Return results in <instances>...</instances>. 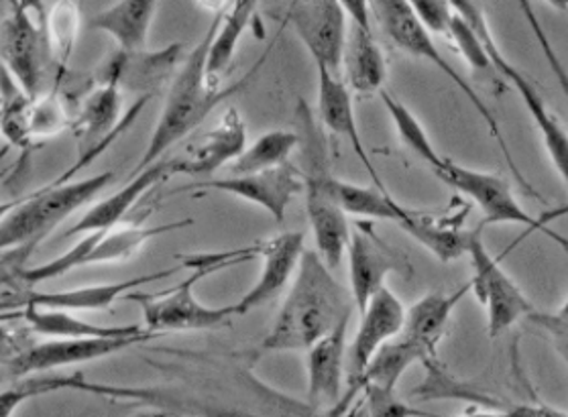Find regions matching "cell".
Segmentation results:
<instances>
[{
	"mask_svg": "<svg viewBox=\"0 0 568 417\" xmlns=\"http://www.w3.org/2000/svg\"><path fill=\"white\" fill-rule=\"evenodd\" d=\"M453 417H531V405H509L506 409H485V411H469L463 416Z\"/></svg>",
	"mask_w": 568,
	"mask_h": 417,
	"instance_id": "obj_45",
	"label": "cell"
},
{
	"mask_svg": "<svg viewBox=\"0 0 568 417\" xmlns=\"http://www.w3.org/2000/svg\"><path fill=\"white\" fill-rule=\"evenodd\" d=\"M180 192H216V194L241 197L248 204H255L265 210L273 221L282 224L292 200L302 192V177L296 165L287 161L284 165L267 172L233 175L223 180L214 177V180L184 185V187H178L173 194H180Z\"/></svg>",
	"mask_w": 568,
	"mask_h": 417,
	"instance_id": "obj_16",
	"label": "cell"
},
{
	"mask_svg": "<svg viewBox=\"0 0 568 417\" xmlns=\"http://www.w3.org/2000/svg\"><path fill=\"white\" fill-rule=\"evenodd\" d=\"M348 257V292L357 314L369 306L373 295L385 287L389 273H409L406 258L385 243L369 222L358 221L351 226V238L346 246Z\"/></svg>",
	"mask_w": 568,
	"mask_h": 417,
	"instance_id": "obj_15",
	"label": "cell"
},
{
	"mask_svg": "<svg viewBox=\"0 0 568 417\" xmlns=\"http://www.w3.org/2000/svg\"><path fill=\"white\" fill-rule=\"evenodd\" d=\"M346 21L348 17L338 0H292L285 11V23L296 31L316 68L336 75L343 72Z\"/></svg>",
	"mask_w": 568,
	"mask_h": 417,
	"instance_id": "obj_13",
	"label": "cell"
},
{
	"mask_svg": "<svg viewBox=\"0 0 568 417\" xmlns=\"http://www.w3.org/2000/svg\"><path fill=\"white\" fill-rule=\"evenodd\" d=\"M21 304H17V302H0V312H7V309H13V307H19Z\"/></svg>",
	"mask_w": 568,
	"mask_h": 417,
	"instance_id": "obj_51",
	"label": "cell"
},
{
	"mask_svg": "<svg viewBox=\"0 0 568 417\" xmlns=\"http://www.w3.org/2000/svg\"><path fill=\"white\" fill-rule=\"evenodd\" d=\"M338 194H341V204L346 216H361L365 221L392 222L397 226L408 214L409 208L402 206L389 192H384L375 185L365 187V185L348 184L341 180Z\"/></svg>",
	"mask_w": 568,
	"mask_h": 417,
	"instance_id": "obj_32",
	"label": "cell"
},
{
	"mask_svg": "<svg viewBox=\"0 0 568 417\" xmlns=\"http://www.w3.org/2000/svg\"><path fill=\"white\" fill-rule=\"evenodd\" d=\"M182 51V43L165 45L160 51L119 50L100 68L99 80H114L121 90L143 92V96H151L153 90H160L172 78Z\"/></svg>",
	"mask_w": 568,
	"mask_h": 417,
	"instance_id": "obj_21",
	"label": "cell"
},
{
	"mask_svg": "<svg viewBox=\"0 0 568 417\" xmlns=\"http://www.w3.org/2000/svg\"><path fill=\"white\" fill-rule=\"evenodd\" d=\"M406 2L433 35L434 33L446 35L448 26L453 21V14H455L448 0H406Z\"/></svg>",
	"mask_w": 568,
	"mask_h": 417,
	"instance_id": "obj_42",
	"label": "cell"
},
{
	"mask_svg": "<svg viewBox=\"0 0 568 417\" xmlns=\"http://www.w3.org/2000/svg\"><path fill=\"white\" fill-rule=\"evenodd\" d=\"M446 35L453 39V43L457 45L460 55L467 60L473 70H477V72H494L491 62H489V55H487V51L483 48L481 39L457 13L453 14V21L448 26Z\"/></svg>",
	"mask_w": 568,
	"mask_h": 417,
	"instance_id": "obj_39",
	"label": "cell"
},
{
	"mask_svg": "<svg viewBox=\"0 0 568 417\" xmlns=\"http://www.w3.org/2000/svg\"><path fill=\"white\" fill-rule=\"evenodd\" d=\"M226 2H229V0H196V4H199L202 11L212 13L214 17H216V14L224 13V7H226Z\"/></svg>",
	"mask_w": 568,
	"mask_h": 417,
	"instance_id": "obj_48",
	"label": "cell"
},
{
	"mask_svg": "<svg viewBox=\"0 0 568 417\" xmlns=\"http://www.w3.org/2000/svg\"><path fill=\"white\" fill-rule=\"evenodd\" d=\"M72 383L70 377H55V375H43V377H31V379L19 380L9 389L0 391V417H13L21 405L43 397L55 391H68Z\"/></svg>",
	"mask_w": 568,
	"mask_h": 417,
	"instance_id": "obj_37",
	"label": "cell"
},
{
	"mask_svg": "<svg viewBox=\"0 0 568 417\" xmlns=\"http://www.w3.org/2000/svg\"><path fill=\"white\" fill-rule=\"evenodd\" d=\"M194 221H178L160 226H145V224H126L116 226L112 231L84 234L70 251H65L60 257L51 258L43 265L23 271V282L29 285L50 282L55 277H62L82 267L94 265H112L123 263L148 245L151 238H158L161 234L173 233L185 226H192Z\"/></svg>",
	"mask_w": 568,
	"mask_h": 417,
	"instance_id": "obj_8",
	"label": "cell"
},
{
	"mask_svg": "<svg viewBox=\"0 0 568 417\" xmlns=\"http://www.w3.org/2000/svg\"><path fill=\"white\" fill-rule=\"evenodd\" d=\"M346 332L348 322L341 324L336 330L324 336L322 340L310 346L308 355V391L306 401L321 409L331 411L343 397V379L346 375Z\"/></svg>",
	"mask_w": 568,
	"mask_h": 417,
	"instance_id": "obj_23",
	"label": "cell"
},
{
	"mask_svg": "<svg viewBox=\"0 0 568 417\" xmlns=\"http://www.w3.org/2000/svg\"><path fill=\"white\" fill-rule=\"evenodd\" d=\"M369 4L371 14L377 19V23L384 29L385 35L396 45L397 50L408 53V55L416 58V60L434 65L436 70H440L467 96V100L473 104V109L479 112L483 123L487 124V129H489V133L494 136L495 143L501 149V153L506 157L507 167L514 173L516 182L526 192H530L531 196L540 200V196L534 192L531 184L526 182L524 173L519 172V167L516 165V161H514V155L509 151L506 136L501 133V126L497 123L494 112L489 111V106L483 102L481 96L477 94V90L470 87L463 75L458 74L457 70L448 63L445 55L436 48L433 33L426 29V26L416 17V13L409 9L408 2L406 0H369Z\"/></svg>",
	"mask_w": 568,
	"mask_h": 417,
	"instance_id": "obj_6",
	"label": "cell"
},
{
	"mask_svg": "<svg viewBox=\"0 0 568 417\" xmlns=\"http://www.w3.org/2000/svg\"><path fill=\"white\" fill-rule=\"evenodd\" d=\"M13 2L21 11L31 14V17L38 21L39 26L45 27V17H48L45 0H13Z\"/></svg>",
	"mask_w": 568,
	"mask_h": 417,
	"instance_id": "obj_46",
	"label": "cell"
},
{
	"mask_svg": "<svg viewBox=\"0 0 568 417\" xmlns=\"http://www.w3.org/2000/svg\"><path fill=\"white\" fill-rule=\"evenodd\" d=\"M112 182L114 173L104 172L78 182H55L23 197L17 208L0 222V251L26 248V253H31L68 216L99 197Z\"/></svg>",
	"mask_w": 568,
	"mask_h": 417,
	"instance_id": "obj_7",
	"label": "cell"
},
{
	"mask_svg": "<svg viewBox=\"0 0 568 417\" xmlns=\"http://www.w3.org/2000/svg\"><path fill=\"white\" fill-rule=\"evenodd\" d=\"M316 70H318V109L316 112H318L322 129L348 141V145L355 151L361 165L369 173L373 185L387 192V185L382 180L379 172L375 170V165L371 163L367 145L363 143V136L358 131L351 88L346 87V82L341 75L333 74L324 68H316Z\"/></svg>",
	"mask_w": 568,
	"mask_h": 417,
	"instance_id": "obj_19",
	"label": "cell"
},
{
	"mask_svg": "<svg viewBox=\"0 0 568 417\" xmlns=\"http://www.w3.org/2000/svg\"><path fill=\"white\" fill-rule=\"evenodd\" d=\"M426 367V380L422 383L420 387L416 391L412 393L414 399H420V401H430V399H463V401H469V404H481L487 409H506L509 405L495 399L487 393L477 391L469 385L460 383V380L450 377V373L446 370L438 358H430L424 363Z\"/></svg>",
	"mask_w": 568,
	"mask_h": 417,
	"instance_id": "obj_35",
	"label": "cell"
},
{
	"mask_svg": "<svg viewBox=\"0 0 568 417\" xmlns=\"http://www.w3.org/2000/svg\"><path fill=\"white\" fill-rule=\"evenodd\" d=\"M297 149L296 131H270L233 161L235 175L267 172L284 165Z\"/></svg>",
	"mask_w": 568,
	"mask_h": 417,
	"instance_id": "obj_34",
	"label": "cell"
},
{
	"mask_svg": "<svg viewBox=\"0 0 568 417\" xmlns=\"http://www.w3.org/2000/svg\"><path fill=\"white\" fill-rule=\"evenodd\" d=\"M518 4L519 9H521V13L526 17V21H528V26H530V31L534 33V38H536L538 45H540V50H542L544 58H546V63H548L550 72L555 74L556 82H558V87L562 90V94H565V99H567L568 102V70L565 68V63H562V60L558 58L555 45H552V41L548 38V33L544 31L542 23H540L538 14L534 11L530 0H518Z\"/></svg>",
	"mask_w": 568,
	"mask_h": 417,
	"instance_id": "obj_41",
	"label": "cell"
},
{
	"mask_svg": "<svg viewBox=\"0 0 568 417\" xmlns=\"http://www.w3.org/2000/svg\"><path fill=\"white\" fill-rule=\"evenodd\" d=\"M0 123H2V109H0Z\"/></svg>",
	"mask_w": 568,
	"mask_h": 417,
	"instance_id": "obj_52",
	"label": "cell"
},
{
	"mask_svg": "<svg viewBox=\"0 0 568 417\" xmlns=\"http://www.w3.org/2000/svg\"><path fill=\"white\" fill-rule=\"evenodd\" d=\"M555 9H558V11H565V13H568V0H548Z\"/></svg>",
	"mask_w": 568,
	"mask_h": 417,
	"instance_id": "obj_50",
	"label": "cell"
},
{
	"mask_svg": "<svg viewBox=\"0 0 568 417\" xmlns=\"http://www.w3.org/2000/svg\"><path fill=\"white\" fill-rule=\"evenodd\" d=\"M31 344L33 343L29 340V334L26 330H17L0 324V368L13 363L14 358L26 353Z\"/></svg>",
	"mask_w": 568,
	"mask_h": 417,
	"instance_id": "obj_43",
	"label": "cell"
},
{
	"mask_svg": "<svg viewBox=\"0 0 568 417\" xmlns=\"http://www.w3.org/2000/svg\"><path fill=\"white\" fill-rule=\"evenodd\" d=\"M296 133L300 151L297 172L302 177L316 253L331 269H338L346 255L351 224L341 204V180L334 175L328 141L316 112L310 109L306 100H297Z\"/></svg>",
	"mask_w": 568,
	"mask_h": 417,
	"instance_id": "obj_3",
	"label": "cell"
},
{
	"mask_svg": "<svg viewBox=\"0 0 568 417\" xmlns=\"http://www.w3.org/2000/svg\"><path fill=\"white\" fill-rule=\"evenodd\" d=\"M470 292V282L457 287L455 292H434L420 297L406 309V322L402 336L418 344L428 358L438 356V346L445 338L448 322L453 318L460 299Z\"/></svg>",
	"mask_w": 568,
	"mask_h": 417,
	"instance_id": "obj_25",
	"label": "cell"
},
{
	"mask_svg": "<svg viewBox=\"0 0 568 417\" xmlns=\"http://www.w3.org/2000/svg\"><path fill=\"white\" fill-rule=\"evenodd\" d=\"M247 148V124L236 109H226L219 123L200 139L199 145L190 151L187 157L172 160L173 175L206 177L221 170L226 163L235 161Z\"/></svg>",
	"mask_w": 568,
	"mask_h": 417,
	"instance_id": "obj_20",
	"label": "cell"
},
{
	"mask_svg": "<svg viewBox=\"0 0 568 417\" xmlns=\"http://www.w3.org/2000/svg\"><path fill=\"white\" fill-rule=\"evenodd\" d=\"M483 231L470 243V292L487 312V330L491 338L511 330L521 319L530 318L536 312L530 297L521 292L518 283L507 275L499 258H495L483 243Z\"/></svg>",
	"mask_w": 568,
	"mask_h": 417,
	"instance_id": "obj_11",
	"label": "cell"
},
{
	"mask_svg": "<svg viewBox=\"0 0 568 417\" xmlns=\"http://www.w3.org/2000/svg\"><path fill=\"white\" fill-rule=\"evenodd\" d=\"M106 397L151 405L161 416L178 417H333L261 379L247 358L229 356L202 393L172 395L158 387L106 385Z\"/></svg>",
	"mask_w": 568,
	"mask_h": 417,
	"instance_id": "obj_1",
	"label": "cell"
},
{
	"mask_svg": "<svg viewBox=\"0 0 568 417\" xmlns=\"http://www.w3.org/2000/svg\"><path fill=\"white\" fill-rule=\"evenodd\" d=\"M68 126H72V121L60 94H38L36 99H29L27 102L26 133L29 143L48 141L51 136L60 135Z\"/></svg>",
	"mask_w": 568,
	"mask_h": 417,
	"instance_id": "obj_36",
	"label": "cell"
},
{
	"mask_svg": "<svg viewBox=\"0 0 568 417\" xmlns=\"http://www.w3.org/2000/svg\"><path fill=\"white\" fill-rule=\"evenodd\" d=\"M358 395H363L367 417H440L402 401L396 389H385L375 383H365Z\"/></svg>",
	"mask_w": 568,
	"mask_h": 417,
	"instance_id": "obj_38",
	"label": "cell"
},
{
	"mask_svg": "<svg viewBox=\"0 0 568 417\" xmlns=\"http://www.w3.org/2000/svg\"><path fill=\"white\" fill-rule=\"evenodd\" d=\"M434 173L443 184L457 190L458 194L469 197L470 202L479 206L483 214L481 228L487 224H518V226H526L530 233L546 234L550 241H555L556 245L562 246L568 253L567 236L550 231L548 221L531 216L530 212L519 204L518 197L504 175L479 172L473 167L458 165L450 160H445L443 167Z\"/></svg>",
	"mask_w": 568,
	"mask_h": 417,
	"instance_id": "obj_9",
	"label": "cell"
},
{
	"mask_svg": "<svg viewBox=\"0 0 568 417\" xmlns=\"http://www.w3.org/2000/svg\"><path fill=\"white\" fill-rule=\"evenodd\" d=\"M257 7L260 0H235V4L221 17L206 60V78L214 90L223 88L224 75L231 70L241 39L245 38V33L255 23Z\"/></svg>",
	"mask_w": 568,
	"mask_h": 417,
	"instance_id": "obj_30",
	"label": "cell"
},
{
	"mask_svg": "<svg viewBox=\"0 0 568 417\" xmlns=\"http://www.w3.org/2000/svg\"><path fill=\"white\" fill-rule=\"evenodd\" d=\"M409 238L424 246L428 253L440 263H455L458 258L469 255L470 243L477 236L481 226L469 231L463 228V222H450L446 218H436L422 210H408L406 218L397 224Z\"/></svg>",
	"mask_w": 568,
	"mask_h": 417,
	"instance_id": "obj_26",
	"label": "cell"
},
{
	"mask_svg": "<svg viewBox=\"0 0 568 417\" xmlns=\"http://www.w3.org/2000/svg\"><path fill=\"white\" fill-rule=\"evenodd\" d=\"M346 87L357 94H379L387 80L385 53L373 31L351 26L343 53Z\"/></svg>",
	"mask_w": 568,
	"mask_h": 417,
	"instance_id": "obj_28",
	"label": "cell"
},
{
	"mask_svg": "<svg viewBox=\"0 0 568 417\" xmlns=\"http://www.w3.org/2000/svg\"><path fill=\"white\" fill-rule=\"evenodd\" d=\"M353 307L351 292L338 283L321 255L316 251H304L284 306L263 336L260 350L306 353L341 324L351 322Z\"/></svg>",
	"mask_w": 568,
	"mask_h": 417,
	"instance_id": "obj_2",
	"label": "cell"
},
{
	"mask_svg": "<svg viewBox=\"0 0 568 417\" xmlns=\"http://www.w3.org/2000/svg\"><path fill=\"white\" fill-rule=\"evenodd\" d=\"M80 2H82V0H80Z\"/></svg>",
	"mask_w": 568,
	"mask_h": 417,
	"instance_id": "obj_53",
	"label": "cell"
},
{
	"mask_svg": "<svg viewBox=\"0 0 568 417\" xmlns=\"http://www.w3.org/2000/svg\"><path fill=\"white\" fill-rule=\"evenodd\" d=\"M531 417H568V411H560L552 405L531 404Z\"/></svg>",
	"mask_w": 568,
	"mask_h": 417,
	"instance_id": "obj_47",
	"label": "cell"
},
{
	"mask_svg": "<svg viewBox=\"0 0 568 417\" xmlns=\"http://www.w3.org/2000/svg\"><path fill=\"white\" fill-rule=\"evenodd\" d=\"M45 31L13 2L11 13L0 23V65L29 99H36L43 80Z\"/></svg>",
	"mask_w": 568,
	"mask_h": 417,
	"instance_id": "obj_17",
	"label": "cell"
},
{
	"mask_svg": "<svg viewBox=\"0 0 568 417\" xmlns=\"http://www.w3.org/2000/svg\"><path fill=\"white\" fill-rule=\"evenodd\" d=\"M160 0H116L92 17L90 29L116 41L119 50H148L149 31Z\"/></svg>",
	"mask_w": 568,
	"mask_h": 417,
	"instance_id": "obj_27",
	"label": "cell"
},
{
	"mask_svg": "<svg viewBox=\"0 0 568 417\" xmlns=\"http://www.w3.org/2000/svg\"><path fill=\"white\" fill-rule=\"evenodd\" d=\"M221 17H223V13L216 14L212 19L206 35L202 38L194 50L190 51L182 70L173 78L170 94H168L163 111L160 114V121L155 124L148 148H145V153L141 155L133 173L143 172L149 165L158 163L175 143H180L194 129H199L202 121L221 102H224L229 96H233L247 84L251 74L245 75L243 80H239L233 87L221 88V90H214L209 84L206 60H209V50H211L212 39H214L216 29H219V23H221Z\"/></svg>",
	"mask_w": 568,
	"mask_h": 417,
	"instance_id": "obj_5",
	"label": "cell"
},
{
	"mask_svg": "<svg viewBox=\"0 0 568 417\" xmlns=\"http://www.w3.org/2000/svg\"><path fill=\"white\" fill-rule=\"evenodd\" d=\"M526 322L550 338L556 353L565 360L568 368V294L567 299L556 307L555 312L536 309Z\"/></svg>",
	"mask_w": 568,
	"mask_h": 417,
	"instance_id": "obj_40",
	"label": "cell"
},
{
	"mask_svg": "<svg viewBox=\"0 0 568 417\" xmlns=\"http://www.w3.org/2000/svg\"><path fill=\"white\" fill-rule=\"evenodd\" d=\"M149 99L151 96H143L135 102L124 119L123 90L114 80H100V87L88 96L78 119L72 121V131L80 143V163L65 173L60 182H68L70 173L87 167L90 161L109 148V143L124 131V126L133 123V119L141 114Z\"/></svg>",
	"mask_w": 568,
	"mask_h": 417,
	"instance_id": "obj_12",
	"label": "cell"
},
{
	"mask_svg": "<svg viewBox=\"0 0 568 417\" xmlns=\"http://www.w3.org/2000/svg\"><path fill=\"white\" fill-rule=\"evenodd\" d=\"M23 319L27 328L45 338H70V340H87V338H119V336H135L143 334L145 328L136 324L124 326H102L94 322L78 318L74 312L39 307L36 304H23Z\"/></svg>",
	"mask_w": 568,
	"mask_h": 417,
	"instance_id": "obj_29",
	"label": "cell"
},
{
	"mask_svg": "<svg viewBox=\"0 0 568 417\" xmlns=\"http://www.w3.org/2000/svg\"><path fill=\"white\" fill-rule=\"evenodd\" d=\"M343 7L351 26L371 31V4L369 0H338Z\"/></svg>",
	"mask_w": 568,
	"mask_h": 417,
	"instance_id": "obj_44",
	"label": "cell"
},
{
	"mask_svg": "<svg viewBox=\"0 0 568 417\" xmlns=\"http://www.w3.org/2000/svg\"><path fill=\"white\" fill-rule=\"evenodd\" d=\"M406 322V307L387 285L373 295L369 306L358 314V328L346 348V389L341 401L331 409V416L345 417L358 397L363 373L384 344L396 338Z\"/></svg>",
	"mask_w": 568,
	"mask_h": 417,
	"instance_id": "obj_10",
	"label": "cell"
},
{
	"mask_svg": "<svg viewBox=\"0 0 568 417\" xmlns=\"http://www.w3.org/2000/svg\"><path fill=\"white\" fill-rule=\"evenodd\" d=\"M260 257V243L257 245L224 251V253H206V255H190L184 258V269L192 271L184 282L178 283L168 292L160 294H143L131 292L124 295V302L139 304L145 319V330L153 334L161 332H209L229 328L235 316L233 304L231 306L212 307L202 304L194 287L204 277L216 271L229 269L251 258Z\"/></svg>",
	"mask_w": 568,
	"mask_h": 417,
	"instance_id": "obj_4",
	"label": "cell"
},
{
	"mask_svg": "<svg viewBox=\"0 0 568 417\" xmlns=\"http://www.w3.org/2000/svg\"><path fill=\"white\" fill-rule=\"evenodd\" d=\"M180 271H184V265L136 275V277L123 279V282L97 283V285H84V287L63 289V292H36V294L29 295L26 302L39 307L65 309V312H74V314L75 312H99V309L111 307L116 299H121L124 295L141 289L143 285L161 282Z\"/></svg>",
	"mask_w": 568,
	"mask_h": 417,
	"instance_id": "obj_24",
	"label": "cell"
},
{
	"mask_svg": "<svg viewBox=\"0 0 568 417\" xmlns=\"http://www.w3.org/2000/svg\"><path fill=\"white\" fill-rule=\"evenodd\" d=\"M19 202H21V200H17V202H0V222L4 221V218L17 208Z\"/></svg>",
	"mask_w": 568,
	"mask_h": 417,
	"instance_id": "obj_49",
	"label": "cell"
},
{
	"mask_svg": "<svg viewBox=\"0 0 568 417\" xmlns=\"http://www.w3.org/2000/svg\"><path fill=\"white\" fill-rule=\"evenodd\" d=\"M304 243L306 234L300 231L277 234L270 241L260 243V257L263 261L260 279L247 294L233 304L236 318L247 316L265 304H272L277 295L284 294L285 287H290L296 277L300 261L306 251Z\"/></svg>",
	"mask_w": 568,
	"mask_h": 417,
	"instance_id": "obj_18",
	"label": "cell"
},
{
	"mask_svg": "<svg viewBox=\"0 0 568 417\" xmlns=\"http://www.w3.org/2000/svg\"><path fill=\"white\" fill-rule=\"evenodd\" d=\"M379 96H382V102H384L385 111L389 114L392 123L396 126L399 141H402L418 160L424 161L433 172H438V170L443 167L446 157H443V155L436 151L433 139L428 136L426 129L422 126L418 116L409 111L408 106H406L402 100H397L394 94H389L385 88L379 92Z\"/></svg>",
	"mask_w": 568,
	"mask_h": 417,
	"instance_id": "obj_33",
	"label": "cell"
},
{
	"mask_svg": "<svg viewBox=\"0 0 568 417\" xmlns=\"http://www.w3.org/2000/svg\"><path fill=\"white\" fill-rule=\"evenodd\" d=\"M172 160H160L153 165L145 167L143 172L133 173L129 184L116 194L104 197L97 202L87 214L78 221L74 228H70L65 236H84L90 233H102V231H112L116 228L124 216L135 208L136 202L148 194L151 187L165 182L172 177Z\"/></svg>",
	"mask_w": 568,
	"mask_h": 417,
	"instance_id": "obj_22",
	"label": "cell"
},
{
	"mask_svg": "<svg viewBox=\"0 0 568 417\" xmlns=\"http://www.w3.org/2000/svg\"><path fill=\"white\" fill-rule=\"evenodd\" d=\"M160 334L143 332L135 336H119V338H87V340H70V338H51L48 343L31 344L26 353L14 358L2 368L13 379H26L29 375H41L60 368L75 367L82 363H92L99 358L119 355L135 344L149 343Z\"/></svg>",
	"mask_w": 568,
	"mask_h": 417,
	"instance_id": "obj_14",
	"label": "cell"
},
{
	"mask_svg": "<svg viewBox=\"0 0 568 417\" xmlns=\"http://www.w3.org/2000/svg\"><path fill=\"white\" fill-rule=\"evenodd\" d=\"M80 0H58L45 17V43L50 48L51 58L58 65V75L68 72V65L74 53L78 31H80Z\"/></svg>",
	"mask_w": 568,
	"mask_h": 417,
	"instance_id": "obj_31",
	"label": "cell"
}]
</instances>
